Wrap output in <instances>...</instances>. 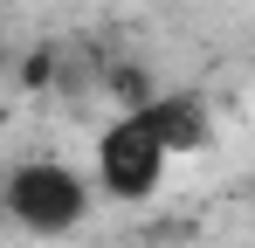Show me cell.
I'll return each instance as SVG.
<instances>
[{"instance_id": "6da1fadb", "label": "cell", "mask_w": 255, "mask_h": 248, "mask_svg": "<svg viewBox=\"0 0 255 248\" xmlns=\"http://www.w3.org/2000/svg\"><path fill=\"white\" fill-rule=\"evenodd\" d=\"M0 214L28 235H69L90 214V179L62 159H28L0 179Z\"/></svg>"}, {"instance_id": "7a4b0ae2", "label": "cell", "mask_w": 255, "mask_h": 248, "mask_svg": "<svg viewBox=\"0 0 255 248\" xmlns=\"http://www.w3.org/2000/svg\"><path fill=\"white\" fill-rule=\"evenodd\" d=\"M166 145L152 138V124L125 111L118 124H104L97 131V186L111 193V200H152L159 193V179H166Z\"/></svg>"}, {"instance_id": "3957f363", "label": "cell", "mask_w": 255, "mask_h": 248, "mask_svg": "<svg viewBox=\"0 0 255 248\" xmlns=\"http://www.w3.org/2000/svg\"><path fill=\"white\" fill-rule=\"evenodd\" d=\"M138 118L152 124V138L166 145V159H179V152H200V145L214 138L207 104H200V97H145V104H138Z\"/></svg>"}]
</instances>
